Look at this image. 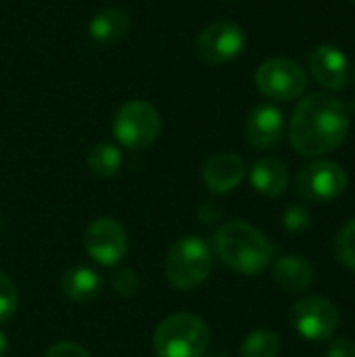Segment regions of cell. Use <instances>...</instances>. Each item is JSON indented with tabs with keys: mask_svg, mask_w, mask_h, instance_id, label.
Segmentation results:
<instances>
[{
	"mask_svg": "<svg viewBox=\"0 0 355 357\" xmlns=\"http://www.w3.org/2000/svg\"><path fill=\"white\" fill-rule=\"evenodd\" d=\"M349 132L345 105L326 94L314 92L299 100L289 123V142L301 157H322L337 151Z\"/></svg>",
	"mask_w": 355,
	"mask_h": 357,
	"instance_id": "cell-1",
	"label": "cell"
},
{
	"mask_svg": "<svg viewBox=\"0 0 355 357\" xmlns=\"http://www.w3.org/2000/svg\"><path fill=\"white\" fill-rule=\"evenodd\" d=\"M213 243L222 264L243 276H255L264 272L274 255L270 241L255 226L243 220L220 226Z\"/></svg>",
	"mask_w": 355,
	"mask_h": 357,
	"instance_id": "cell-2",
	"label": "cell"
},
{
	"mask_svg": "<svg viewBox=\"0 0 355 357\" xmlns=\"http://www.w3.org/2000/svg\"><path fill=\"white\" fill-rule=\"evenodd\" d=\"M209 339V326L201 316L180 312L161 320L153 337V347L157 357H201Z\"/></svg>",
	"mask_w": 355,
	"mask_h": 357,
	"instance_id": "cell-3",
	"label": "cell"
},
{
	"mask_svg": "<svg viewBox=\"0 0 355 357\" xmlns=\"http://www.w3.org/2000/svg\"><path fill=\"white\" fill-rule=\"evenodd\" d=\"M213 270V253L199 236L176 241L165 257V278L176 291H192L201 287Z\"/></svg>",
	"mask_w": 355,
	"mask_h": 357,
	"instance_id": "cell-4",
	"label": "cell"
},
{
	"mask_svg": "<svg viewBox=\"0 0 355 357\" xmlns=\"http://www.w3.org/2000/svg\"><path fill=\"white\" fill-rule=\"evenodd\" d=\"M161 134L159 111L146 100H128L113 117L115 140L130 151H144L157 142Z\"/></svg>",
	"mask_w": 355,
	"mask_h": 357,
	"instance_id": "cell-5",
	"label": "cell"
},
{
	"mask_svg": "<svg viewBox=\"0 0 355 357\" xmlns=\"http://www.w3.org/2000/svg\"><path fill=\"white\" fill-rule=\"evenodd\" d=\"M255 86L257 90L272 98V100H295L308 88V73L305 69L289 59V56H274L264 61L255 71Z\"/></svg>",
	"mask_w": 355,
	"mask_h": 357,
	"instance_id": "cell-6",
	"label": "cell"
},
{
	"mask_svg": "<svg viewBox=\"0 0 355 357\" xmlns=\"http://www.w3.org/2000/svg\"><path fill=\"white\" fill-rule=\"evenodd\" d=\"M347 172L335 161H312L305 163L295 178L297 195L312 203H326L339 199L347 190Z\"/></svg>",
	"mask_w": 355,
	"mask_h": 357,
	"instance_id": "cell-7",
	"label": "cell"
},
{
	"mask_svg": "<svg viewBox=\"0 0 355 357\" xmlns=\"http://www.w3.org/2000/svg\"><path fill=\"white\" fill-rule=\"evenodd\" d=\"M291 324L312 343L328 341L339 326V310L324 297H303L291 307Z\"/></svg>",
	"mask_w": 355,
	"mask_h": 357,
	"instance_id": "cell-8",
	"label": "cell"
},
{
	"mask_svg": "<svg viewBox=\"0 0 355 357\" xmlns=\"http://www.w3.org/2000/svg\"><path fill=\"white\" fill-rule=\"evenodd\" d=\"M245 31L232 21H216L195 38V52L207 65H226L245 48Z\"/></svg>",
	"mask_w": 355,
	"mask_h": 357,
	"instance_id": "cell-9",
	"label": "cell"
},
{
	"mask_svg": "<svg viewBox=\"0 0 355 357\" xmlns=\"http://www.w3.org/2000/svg\"><path fill=\"white\" fill-rule=\"evenodd\" d=\"M84 247L88 255L100 266H117L128 253V234L113 218L94 220L84 232Z\"/></svg>",
	"mask_w": 355,
	"mask_h": 357,
	"instance_id": "cell-10",
	"label": "cell"
},
{
	"mask_svg": "<svg viewBox=\"0 0 355 357\" xmlns=\"http://www.w3.org/2000/svg\"><path fill=\"white\" fill-rule=\"evenodd\" d=\"M285 134V117L282 111L274 105H255L245 121V136L247 140L259 149L268 151L274 149Z\"/></svg>",
	"mask_w": 355,
	"mask_h": 357,
	"instance_id": "cell-11",
	"label": "cell"
},
{
	"mask_svg": "<svg viewBox=\"0 0 355 357\" xmlns=\"http://www.w3.org/2000/svg\"><path fill=\"white\" fill-rule=\"evenodd\" d=\"M310 71L326 90H343L349 79L347 56L331 44H320L310 54Z\"/></svg>",
	"mask_w": 355,
	"mask_h": 357,
	"instance_id": "cell-12",
	"label": "cell"
},
{
	"mask_svg": "<svg viewBox=\"0 0 355 357\" xmlns=\"http://www.w3.org/2000/svg\"><path fill=\"white\" fill-rule=\"evenodd\" d=\"M247 174L245 161L234 153H216L203 165V182L211 192L234 190Z\"/></svg>",
	"mask_w": 355,
	"mask_h": 357,
	"instance_id": "cell-13",
	"label": "cell"
},
{
	"mask_svg": "<svg viewBox=\"0 0 355 357\" xmlns=\"http://www.w3.org/2000/svg\"><path fill=\"white\" fill-rule=\"evenodd\" d=\"M249 178L259 195L276 199L282 197L289 186V167L276 157H262L251 165Z\"/></svg>",
	"mask_w": 355,
	"mask_h": 357,
	"instance_id": "cell-14",
	"label": "cell"
},
{
	"mask_svg": "<svg viewBox=\"0 0 355 357\" xmlns=\"http://www.w3.org/2000/svg\"><path fill=\"white\" fill-rule=\"evenodd\" d=\"M274 280L285 293H303L314 282V268L301 255H285L274 264Z\"/></svg>",
	"mask_w": 355,
	"mask_h": 357,
	"instance_id": "cell-15",
	"label": "cell"
},
{
	"mask_svg": "<svg viewBox=\"0 0 355 357\" xmlns=\"http://www.w3.org/2000/svg\"><path fill=\"white\" fill-rule=\"evenodd\" d=\"M130 27H132L130 15L123 8L111 6V8H105V10L96 13L90 19L88 31H90L94 42L109 46V44H115V42L123 40L128 36Z\"/></svg>",
	"mask_w": 355,
	"mask_h": 357,
	"instance_id": "cell-16",
	"label": "cell"
},
{
	"mask_svg": "<svg viewBox=\"0 0 355 357\" xmlns=\"http://www.w3.org/2000/svg\"><path fill=\"white\" fill-rule=\"evenodd\" d=\"M61 287L65 297L71 299L73 303H90L100 295L103 280L92 268L75 266L63 274Z\"/></svg>",
	"mask_w": 355,
	"mask_h": 357,
	"instance_id": "cell-17",
	"label": "cell"
},
{
	"mask_svg": "<svg viewBox=\"0 0 355 357\" xmlns=\"http://www.w3.org/2000/svg\"><path fill=\"white\" fill-rule=\"evenodd\" d=\"M121 151L111 142H98L88 151L86 163L96 178H113L121 167Z\"/></svg>",
	"mask_w": 355,
	"mask_h": 357,
	"instance_id": "cell-18",
	"label": "cell"
},
{
	"mask_svg": "<svg viewBox=\"0 0 355 357\" xmlns=\"http://www.w3.org/2000/svg\"><path fill=\"white\" fill-rule=\"evenodd\" d=\"M280 339L270 331H253L241 345V357H278Z\"/></svg>",
	"mask_w": 355,
	"mask_h": 357,
	"instance_id": "cell-19",
	"label": "cell"
},
{
	"mask_svg": "<svg viewBox=\"0 0 355 357\" xmlns=\"http://www.w3.org/2000/svg\"><path fill=\"white\" fill-rule=\"evenodd\" d=\"M335 253H337V259L347 268L355 272V218L349 220L339 232H337V238H335Z\"/></svg>",
	"mask_w": 355,
	"mask_h": 357,
	"instance_id": "cell-20",
	"label": "cell"
},
{
	"mask_svg": "<svg viewBox=\"0 0 355 357\" xmlns=\"http://www.w3.org/2000/svg\"><path fill=\"white\" fill-rule=\"evenodd\" d=\"M312 220H314L312 211L305 205H299V203H293L282 211V228L287 232H291V234L305 232L312 226Z\"/></svg>",
	"mask_w": 355,
	"mask_h": 357,
	"instance_id": "cell-21",
	"label": "cell"
},
{
	"mask_svg": "<svg viewBox=\"0 0 355 357\" xmlns=\"http://www.w3.org/2000/svg\"><path fill=\"white\" fill-rule=\"evenodd\" d=\"M17 305H19L17 287L4 272H0V324L13 318V314L17 312Z\"/></svg>",
	"mask_w": 355,
	"mask_h": 357,
	"instance_id": "cell-22",
	"label": "cell"
},
{
	"mask_svg": "<svg viewBox=\"0 0 355 357\" xmlns=\"http://www.w3.org/2000/svg\"><path fill=\"white\" fill-rule=\"evenodd\" d=\"M138 287H140V280L130 268H121L113 274V291L119 297H126V299L134 297L138 293Z\"/></svg>",
	"mask_w": 355,
	"mask_h": 357,
	"instance_id": "cell-23",
	"label": "cell"
},
{
	"mask_svg": "<svg viewBox=\"0 0 355 357\" xmlns=\"http://www.w3.org/2000/svg\"><path fill=\"white\" fill-rule=\"evenodd\" d=\"M46 357H90V356H88V351H86L82 345H77V343H73V341H59V343H54V345L46 351Z\"/></svg>",
	"mask_w": 355,
	"mask_h": 357,
	"instance_id": "cell-24",
	"label": "cell"
},
{
	"mask_svg": "<svg viewBox=\"0 0 355 357\" xmlns=\"http://www.w3.org/2000/svg\"><path fill=\"white\" fill-rule=\"evenodd\" d=\"M326 357H355V343L352 339H335L326 349Z\"/></svg>",
	"mask_w": 355,
	"mask_h": 357,
	"instance_id": "cell-25",
	"label": "cell"
},
{
	"mask_svg": "<svg viewBox=\"0 0 355 357\" xmlns=\"http://www.w3.org/2000/svg\"><path fill=\"white\" fill-rule=\"evenodd\" d=\"M6 347H8V345H6V337L0 333V357L6 356Z\"/></svg>",
	"mask_w": 355,
	"mask_h": 357,
	"instance_id": "cell-26",
	"label": "cell"
},
{
	"mask_svg": "<svg viewBox=\"0 0 355 357\" xmlns=\"http://www.w3.org/2000/svg\"><path fill=\"white\" fill-rule=\"evenodd\" d=\"M224 2H236V0H224Z\"/></svg>",
	"mask_w": 355,
	"mask_h": 357,
	"instance_id": "cell-27",
	"label": "cell"
},
{
	"mask_svg": "<svg viewBox=\"0 0 355 357\" xmlns=\"http://www.w3.org/2000/svg\"><path fill=\"white\" fill-rule=\"evenodd\" d=\"M0 230H2V218H0Z\"/></svg>",
	"mask_w": 355,
	"mask_h": 357,
	"instance_id": "cell-28",
	"label": "cell"
},
{
	"mask_svg": "<svg viewBox=\"0 0 355 357\" xmlns=\"http://www.w3.org/2000/svg\"><path fill=\"white\" fill-rule=\"evenodd\" d=\"M354 86H355V69H354Z\"/></svg>",
	"mask_w": 355,
	"mask_h": 357,
	"instance_id": "cell-29",
	"label": "cell"
},
{
	"mask_svg": "<svg viewBox=\"0 0 355 357\" xmlns=\"http://www.w3.org/2000/svg\"><path fill=\"white\" fill-rule=\"evenodd\" d=\"M211 357H226V356H211Z\"/></svg>",
	"mask_w": 355,
	"mask_h": 357,
	"instance_id": "cell-30",
	"label": "cell"
},
{
	"mask_svg": "<svg viewBox=\"0 0 355 357\" xmlns=\"http://www.w3.org/2000/svg\"><path fill=\"white\" fill-rule=\"evenodd\" d=\"M354 4H355V0H354Z\"/></svg>",
	"mask_w": 355,
	"mask_h": 357,
	"instance_id": "cell-31",
	"label": "cell"
}]
</instances>
